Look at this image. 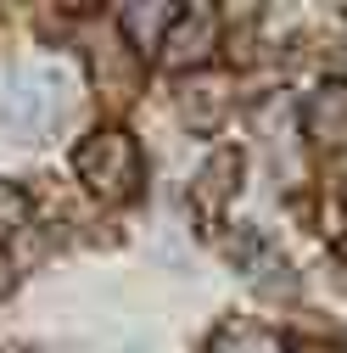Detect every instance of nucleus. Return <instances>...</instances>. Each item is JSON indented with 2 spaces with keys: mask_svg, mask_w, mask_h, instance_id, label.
Segmentation results:
<instances>
[{
  "mask_svg": "<svg viewBox=\"0 0 347 353\" xmlns=\"http://www.w3.org/2000/svg\"><path fill=\"white\" fill-rule=\"evenodd\" d=\"M62 101H67L62 73H51V68H23V73H12L6 96H0V129L17 135V141H45L51 129L62 123V112H67Z\"/></svg>",
  "mask_w": 347,
  "mask_h": 353,
  "instance_id": "f257e3e1",
  "label": "nucleus"
},
{
  "mask_svg": "<svg viewBox=\"0 0 347 353\" xmlns=\"http://www.w3.org/2000/svg\"><path fill=\"white\" fill-rule=\"evenodd\" d=\"M73 168H78V180L90 185L96 196H107V202L135 196L140 180H146L140 146H135V135H129V129H96V135L73 152Z\"/></svg>",
  "mask_w": 347,
  "mask_h": 353,
  "instance_id": "f03ea898",
  "label": "nucleus"
},
{
  "mask_svg": "<svg viewBox=\"0 0 347 353\" xmlns=\"http://www.w3.org/2000/svg\"><path fill=\"white\" fill-rule=\"evenodd\" d=\"M213 46H219V12L213 6H191L180 23L168 28V39H162V62L168 68H202L207 57H213Z\"/></svg>",
  "mask_w": 347,
  "mask_h": 353,
  "instance_id": "7ed1b4c3",
  "label": "nucleus"
},
{
  "mask_svg": "<svg viewBox=\"0 0 347 353\" xmlns=\"http://www.w3.org/2000/svg\"><path fill=\"white\" fill-rule=\"evenodd\" d=\"M241 168H246V163H241V152H235V146L213 152V157L196 168V180H191V208L207 219V225L230 208V196H235V185H241Z\"/></svg>",
  "mask_w": 347,
  "mask_h": 353,
  "instance_id": "20e7f679",
  "label": "nucleus"
},
{
  "mask_svg": "<svg viewBox=\"0 0 347 353\" xmlns=\"http://www.w3.org/2000/svg\"><path fill=\"white\" fill-rule=\"evenodd\" d=\"M180 112H185V123L196 129V135L219 129L224 112H230V79H219V73H191V84L180 90Z\"/></svg>",
  "mask_w": 347,
  "mask_h": 353,
  "instance_id": "39448f33",
  "label": "nucleus"
},
{
  "mask_svg": "<svg viewBox=\"0 0 347 353\" xmlns=\"http://www.w3.org/2000/svg\"><path fill=\"white\" fill-rule=\"evenodd\" d=\"M180 6H168V0H129L123 6V39H129V51H151L162 28H174L180 17H174Z\"/></svg>",
  "mask_w": 347,
  "mask_h": 353,
  "instance_id": "423d86ee",
  "label": "nucleus"
},
{
  "mask_svg": "<svg viewBox=\"0 0 347 353\" xmlns=\"http://www.w3.org/2000/svg\"><path fill=\"white\" fill-rule=\"evenodd\" d=\"M308 135L319 146H347V90L341 84H330L308 101Z\"/></svg>",
  "mask_w": 347,
  "mask_h": 353,
  "instance_id": "0eeeda50",
  "label": "nucleus"
},
{
  "mask_svg": "<svg viewBox=\"0 0 347 353\" xmlns=\"http://www.w3.org/2000/svg\"><path fill=\"white\" fill-rule=\"evenodd\" d=\"M207 353H286V342L269 325H257V320H230V325L213 331Z\"/></svg>",
  "mask_w": 347,
  "mask_h": 353,
  "instance_id": "6e6552de",
  "label": "nucleus"
},
{
  "mask_svg": "<svg viewBox=\"0 0 347 353\" xmlns=\"http://www.w3.org/2000/svg\"><path fill=\"white\" fill-rule=\"evenodd\" d=\"M241 263L252 270L257 292H269V297H286V292H291V270H286V258L269 252L264 241H246V247H241Z\"/></svg>",
  "mask_w": 347,
  "mask_h": 353,
  "instance_id": "1a4fd4ad",
  "label": "nucleus"
},
{
  "mask_svg": "<svg viewBox=\"0 0 347 353\" xmlns=\"http://www.w3.org/2000/svg\"><path fill=\"white\" fill-rule=\"evenodd\" d=\"M28 213H34L28 191H23V185H12V180H0V241L17 236V230L28 225Z\"/></svg>",
  "mask_w": 347,
  "mask_h": 353,
  "instance_id": "9d476101",
  "label": "nucleus"
},
{
  "mask_svg": "<svg viewBox=\"0 0 347 353\" xmlns=\"http://www.w3.org/2000/svg\"><path fill=\"white\" fill-rule=\"evenodd\" d=\"M341 202H347V180H341Z\"/></svg>",
  "mask_w": 347,
  "mask_h": 353,
  "instance_id": "9b49d317",
  "label": "nucleus"
}]
</instances>
